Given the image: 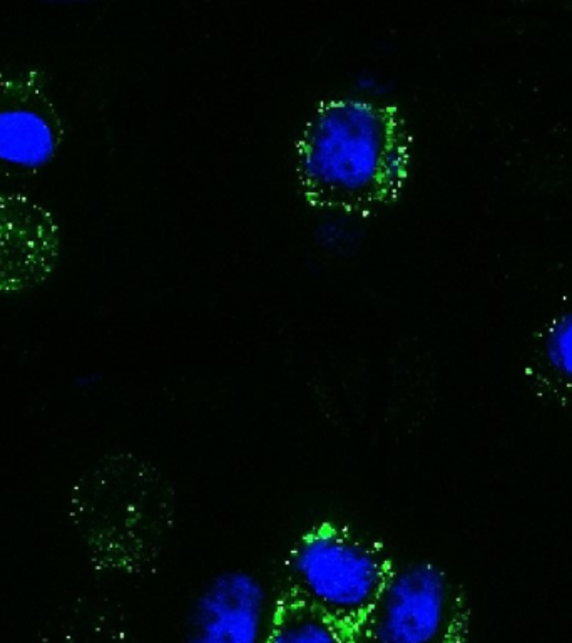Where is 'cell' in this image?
<instances>
[{"mask_svg":"<svg viewBox=\"0 0 572 643\" xmlns=\"http://www.w3.org/2000/svg\"><path fill=\"white\" fill-rule=\"evenodd\" d=\"M407 163L402 121L388 106L367 99L326 103L300 141V173L311 198L345 210L393 196Z\"/></svg>","mask_w":572,"mask_h":643,"instance_id":"obj_1","label":"cell"},{"mask_svg":"<svg viewBox=\"0 0 572 643\" xmlns=\"http://www.w3.org/2000/svg\"><path fill=\"white\" fill-rule=\"evenodd\" d=\"M393 568L367 536L323 523L300 536L286 558V597L355 628Z\"/></svg>","mask_w":572,"mask_h":643,"instance_id":"obj_2","label":"cell"},{"mask_svg":"<svg viewBox=\"0 0 572 643\" xmlns=\"http://www.w3.org/2000/svg\"><path fill=\"white\" fill-rule=\"evenodd\" d=\"M455 585L434 561L393 565L372 608L353 628L355 643H460Z\"/></svg>","mask_w":572,"mask_h":643,"instance_id":"obj_3","label":"cell"},{"mask_svg":"<svg viewBox=\"0 0 572 643\" xmlns=\"http://www.w3.org/2000/svg\"><path fill=\"white\" fill-rule=\"evenodd\" d=\"M280 598L248 568L213 575L187 608L182 643H264Z\"/></svg>","mask_w":572,"mask_h":643,"instance_id":"obj_4","label":"cell"},{"mask_svg":"<svg viewBox=\"0 0 572 643\" xmlns=\"http://www.w3.org/2000/svg\"><path fill=\"white\" fill-rule=\"evenodd\" d=\"M46 86V74L36 67L0 71V163L12 175L46 165L62 141L64 129Z\"/></svg>","mask_w":572,"mask_h":643,"instance_id":"obj_5","label":"cell"},{"mask_svg":"<svg viewBox=\"0 0 572 643\" xmlns=\"http://www.w3.org/2000/svg\"><path fill=\"white\" fill-rule=\"evenodd\" d=\"M57 255L59 228L49 211L24 195H0V292L39 285Z\"/></svg>","mask_w":572,"mask_h":643,"instance_id":"obj_6","label":"cell"},{"mask_svg":"<svg viewBox=\"0 0 572 643\" xmlns=\"http://www.w3.org/2000/svg\"><path fill=\"white\" fill-rule=\"evenodd\" d=\"M532 364L537 386L572 409V310L557 315L537 335Z\"/></svg>","mask_w":572,"mask_h":643,"instance_id":"obj_7","label":"cell"},{"mask_svg":"<svg viewBox=\"0 0 572 643\" xmlns=\"http://www.w3.org/2000/svg\"><path fill=\"white\" fill-rule=\"evenodd\" d=\"M264 643H355L352 628L283 595Z\"/></svg>","mask_w":572,"mask_h":643,"instance_id":"obj_8","label":"cell"}]
</instances>
